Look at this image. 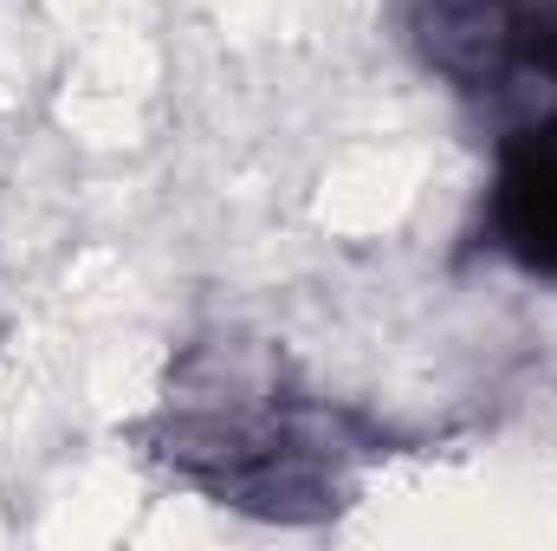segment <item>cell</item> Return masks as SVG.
Instances as JSON below:
<instances>
[{"label":"cell","instance_id":"obj_2","mask_svg":"<svg viewBox=\"0 0 557 551\" xmlns=\"http://www.w3.org/2000/svg\"><path fill=\"white\" fill-rule=\"evenodd\" d=\"M428 72L486 105H557V0H416Z\"/></svg>","mask_w":557,"mask_h":551},{"label":"cell","instance_id":"obj_1","mask_svg":"<svg viewBox=\"0 0 557 551\" xmlns=\"http://www.w3.org/2000/svg\"><path fill=\"white\" fill-rule=\"evenodd\" d=\"M149 441L182 480L260 519L344 513L357 467L383 454L370 421L292 390L273 364L227 344H208L175 370Z\"/></svg>","mask_w":557,"mask_h":551},{"label":"cell","instance_id":"obj_3","mask_svg":"<svg viewBox=\"0 0 557 551\" xmlns=\"http://www.w3.org/2000/svg\"><path fill=\"white\" fill-rule=\"evenodd\" d=\"M486 241L519 273L557 285V105L499 143L486 188Z\"/></svg>","mask_w":557,"mask_h":551}]
</instances>
